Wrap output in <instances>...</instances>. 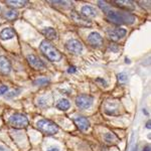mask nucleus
Segmentation results:
<instances>
[{"instance_id": "f257e3e1", "label": "nucleus", "mask_w": 151, "mask_h": 151, "mask_svg": "<svg viewBox=\"0 0 151 151\" xmlns=\"http://www.w3.org/2000/svg\"><path fill=\"white\" fill-rule=\"evenodd\" d=\"M106 16L107 19L114 24H133L136 19L135 16L133 14H130L129 12L117 11L113 10V9L107 12Z\"/></svg>"}, {"instance_id": "f03ea898", "label": "nucleus", "mask_w": 151, "mask_h": 151, "mask_svg": "<svg viewBox=\"0 0 151 151\" xmlns=\"http://www.w3.org/2000/svg\"><path fill=\"white\" fill-rule=\"evenodd\" d=\"M40 48L41 52L47 58V60H50V62H58L62 58V53L58 50H57L52 43L48 40H43L41 41Z\"/></svg>"}, {"instance_id": "7ed1b4c3", "label": "nucleus", "mask_w": 151, "mask_h": 151, "mask_svg": "<svg viewBox=\"0 0 151 151\" xmlns=\"http://www.w3.org/2000/svg\"><path fill=\"white\" fill-rule=\"evenodd\" d=\"M36 128L40 131L43 135L52 136L58 132V127L57 124L48 119H40L36 122Z\"/></svg>"}, {"instance_id": "20e7f679", "label": "nucleus", "mask_w": 151, "mask_h": 151, "mask_svg": "<svg viewBox=\"0 0 151 151\" xmlns=\"http://www.w3.org/2000/svg\"><path fill=\"white\" fill-rule=\"evenodd\" d=\"M8 124L11 126L12 128L15 129H22L27 127L28 125V119L26 116L22 115V114H13L9 117L8 119Z\"/></svg>"}, {"instance_id": "39448f33", "label": "nucleus", "mask_w": 151, "mask_h": 151, "mask_svg": "<svg viewBox=\"0 0 151 151\" xmlns=\"http://www.w3.org/2000/svg\"><path fill=\"white\" fill-rule=\"evenodd\" d=\"M93 104V97L89 96V95H79L76 98V105L78 108L85 110V109H89Z\"/></svg>"}, {"instance_id": "423d86ee", "label": "nucleus", "mask_w": 151, "mask_h": 151, "mask_svg": "<svg viewBox=\"0 0 151 151\" xmlns=\"http://www.w3.org/2000/svg\"><path fill=\"white\" fill-rule=\"evenodd\" d=\"M65 48L74 55H80L83 52V45L77 40H70L65 43Z\"/></svg>"}, {"instance_id": "0eeeda50", "label": "nucleus", "mask_w": 151, "mask_h": 151, "mask_svg": "<svg viewBox=\"0 0 151 151\" xmlns=\"http://www.w3.org/2000/svg\"><path fill=\"white\" fill-rule=\"evenodd\" d=\"M27 62L29 65H30L32 69L36 70H42L45 69V65L42 60H40L38 57H36L35 55H27Z\"/></svg>"}, {"instance_id": "6e6552de", "label": "nucleus", "mask_w": 151, "mask_h": 151, "mask_svg": "<svg viewBox=\"0 0 151 151\" xmlns=\"http://www.w3.org/2000/svg\"><path fill=\"white\" fill-rule=\"evenodd\" d=\"M107 35H108L109 38L113 41H117L121 38H123L124 36L127 35V30L125 28H113L109 29L107 31Z\"/></svg>"}, {"instance_id": "1a4fd4ad", "label": "nucleus", "mask_w": 151, "mask_h": 151, "mask_svg": "<svg viewBox=\"0 0 151 151\" xmlns=\"http://www.w3.org/2000/svg\"><path fill=\"white\" fill-rule=\"evenodd\" d=\"M103 37L99 32H91L88 36V43L93 47H100L103 45Z\"/></svg>"}, {"instance_id": "9d476101", "label": "nucleus", "mask_w": 151, "mask_h": 151, "mask_svg": "<svg viewBox=\"0 0 151 151\" xmlns=\"http://www.w3.org/2000/svg\"><path fill=\"white\" fill-rule=\"evenodd\" d=\"M70 17H72V19L75 21L76 23L79 24V25H81V26L89 27V26L92 25L91 21H90L89 19L84 17L82 14H79L78 12H76V11H72V13H70Z\"/></svg>"}, {"instance_id": "9b49d317", "label": "nucleus", "mask_w": 151, "mask_h": 151, "mask_svg": "<svg viewBox=\"0 0 151 151\" xmlns=\"http://www.w3.org/2000/svg\"><path fill=\"white\" fill-rule=\"evenodd\" d=\"M11 72V65L8 58L0 55V74L8 75Z\"/></svg>"}, {"instance_id": "f8f14e48", "label": "nucleus", "mask_w": 151, "mask_h": 151, "mask_svg": "<svg viewBox=\"0 0 151 151\" xmlns=\"http://www.w3.org/2000/svg\"><path fill=\"white\" fill-rule=\"evenodd\" d=\"M74 122L81 131H86L90 127V121L85 117H77L75 118Z\"/></svg>"}, {"instance_id": "ddd939ff", "label": "nucleus", "mask_w": 151, "mask_h": 151, "mask_svg": "<svg viewBox=\"0 0 151 151\" xmlns=\"http://www.w3.org/2000/svg\"><path fill=\"white\" fill-rule=\"evenodd\" d=\"M97 14H98V12L91 5H85L82 8V15L86 18L95 17V16H97Z\"/></svg>"}, {"instance_id": "4468645a", "label": "nucleus", "mask_w": 151, "mask_h": 151, "mask_svg": "<svg viewBox=\"0 0 151 151\" xmlns=\"http://www.w3.org/2000/svg\"><path fill=\"white\" fill-rule=\"evenodd\" d=\"M41 33L47 38V40H57L58 32L55 28L52 27H45L41 30Z\"/></svg>"}, {"instance_id": "2eb2a0df", "label": "nucleus", "mask_w": 151, "mask_h": 151, "mask_svg": "<svg viewBox=\"0 0 151 151\" xmlns=\"http://www.w3.org/2000/svg\"><path fill=\"white\" fill-rule=\"evenodd\" d=\"M15 35V32L12 28H9V27H6L4 28L3 30L0 32V38L2 40H11L13 36Z\"/></svg>"}, {"instance_id": "dca6fc26", "label": "nucleus", "mask_w": 151, "mask_h": 151, "mask_svg": "<svg viewBox=\"0 0 151 151\" xmlns=\"http://www.w3.org/2000/svg\"><path fill=\"white\" fill-rule=\"evenodd\" d=\"M113 3H115L118 5V7H121L126 10H132L134 9V3L132 1H129V0H122V1H114Z\"/></svg>"}, {"instance_id": "f3484780", "label": "nucleus", "mask_w": 151, "mask_h": 151, "mask_svg": "<svg viewBox=\"0 0 151 151\" xmlns=\"http://www.w3.org/2000/svg\"><path fill=\"white\" fill-rule=\"evenodd\" d=\"M70 107V103L68 99H60V101L57 103V108L60 109L62 111H67L69 110Z\"/></svg>"}, {"instance_id": "a211bd4d", "label": "nucleus", "mask_w": 151, "mask_h": 151, "mask_svg": "<svg viewBox=\"0 0 151 151\" xmlns=\"http://www.w3.org/2000/svg\"><path fill=\"white\" fill-rule=\"evenodd\" d=\"M5 3L7 5H10L11 7H13V8H21V7L25 6L27 4V1H25V0H16V1L9 0V1H5Z\"/></svg>"}, {"instance_id": "6ab92c4d", "label": "nucleus", "mask_w": 151, "mask_h": 151, "mask_svg": "<svg viewBox=\"0 0 151 151\" xmlns=\"http://www.w3.org/2000/svg\"><path fill=\"white\" fill-rule=\"evenodd\" d=\"M17 11H15L14 9H11V10H8L5 12V14H4V16H5L6 19H8V20H14V19L17 18Z\"/></svg>"}, {"instance_id": "aec40b11", "label": "nucleus", "mask_w": 151, "mask_h": 151, "mask_svg": "<svg viewBox=\"0 0 151 151\" xmlns=\"http://www.w3.org/2000/svg\"><path fill=\"white\" fill-rule=\"evenodd\" d=\"M104 140L106 141L107 143H113L117 141V137L112 133H106L104 135Z\"/></svg>"}, {"instance_id": "412c9836", "label": "nucleus", "mask_w": 151, "mask_h": 151, "mask_svg": "<svg viewBox=\"0 0 151 151\" xmlns=\"http://www.w3.org/2000/svg\"><path fill=\"white\" fill-rule=\"evenodd\" d=\"M98 5H99L100 8H101L102 10H103V12H104L105 14H106L107 12L110 11L111 9H112V8H111V6L109 5V4L107 3V2H104V1H99V2H98Z\"/></svg>"}, {"instance_id": "4be33fe9", "label": "nucleus", "mask_w": 151, "mask_h": 151, "mask_svg": "<svg viewBox=\"0 0 151 151\" xmlns=\"http://www.w3.org/2000/svg\"><path fill=\"white\" fill-rule=\"evenodd\" d=\"M47 84H48L47 79H37L36 81L33 82V85H35V86H43V85Z\"/></svg>"}, {"instance_id": "5701e85b", "label": "nucleus", "mask_w": 151, "mask_h": 151, "mask_svg": "<svg viewBox=\"0 0 151 151\" xmlns=\"http://www.w3.org/2000/svg\"><path fill=\"white\" fill-rule=\"evenodd\" d=\"M118 81L121 82V83H124L127 81V75L125 73H121V74L118 75Z\"/></svg>"}, {"instance_id": "b1692460", "label": "nucleus", "mask_w": 151, "mask_h": 151, "mask_svg": "<svg viewBox=\"0 0 151 151\" xmlns=\"http://www.w3.org/2000/svg\"><path fill=\"white\" fill-rule=\"evenodd\" d=\"M8 91V87L7 86H1L0 87V95H4Z\"/></svg>"}, {"instance_id": "393cba45", "label": "nucleus", "mask_w": 151, "mask_h": 151, "mask_svg": "<svg viewBox=\"0 0 151 151\" xmlns=\"http://www.w3.org/2000/svg\"><path fill=\"white\" fill-rule=\"evenodd\" d=\"M110 50L112 52H117L119 50V47H118V45H110Z\"/></svg>"}, {"instance_id": "a878e982", "label": "nucleus", "mask_w": 151, "mask_h": 151, "mask_svg": "<svg viewBox=\"0 0 151 151\" xmlns=\"http://www.w3.org/2000/svg\"><path fill=\"white\" fill-rule=\"evenodd\" d=\"M77 72V69H76V67H70L69 69H68V73H70V74H74V73Z\"/></svg>"}, {"instance_id": "bb28decb", "label": "nucleus", "mask_w": 151, "mask_h": 151, "mask_svg": "<svg viewBox=\"0 0 151 151\" xmlns=\"http://www.w3.org/2000/svg\"><path fill=\"white\" fill-rule=\"evenodd\" d=\"M19 92H20V90H18V91H14V92H12V93L10 94V96L6 97V98L8 99V98H11V97H14V96H15V94L17 95V93H19Z\"/></svg>"}, {"instance_id": "cd10ccee", "label": "nucleus", "mask_w": 151, "mask_h": 151, "mask_svg": "<svg viewBox=\"0 0 151 151\" xmlns=\"http://www.w3.org/2000/svg\"><path fill=\"white\" fill-rule=\"evenodd\" d=\"M47 151H60L58 147H55V146H52V147H50Z\"/></svg>"}, {"instance_id": "c85d7f7f", "label": "nucleus", "mask_w": 151, "mask_h": 151, "mask_svg": "<svg viewBox=\"0 0 151 151\" xmlns=\"http://www.w3.org/2000/svg\"><path fill=\"white\" fill-rule=\"evenodd\" d=\"M143 151H150V146L149 145H146L144 148H143Z\"/></svg>"}, {"instance_id": "c756f323", "label": "nucleus", "mask_w": 151, "mask_h": 151, "mask_svg": "<svg viewBox=\"0 0 151 151\" xmlns=\"http://www.w3.org/2000/svg\"><path fill=\"white\" fill-rule=\"evenodd\" d=\"M146 128H147V129H150V121H148V122L146 123Z\"/></svg>"}, {"instance_id": "7c9ffc66", "label": "nucleus", "mask_w": 151, "mask_h": 151, "mask_svg": "<svg viewBox=\"0 0 151 151\" xmlns=\"http://www.w3.org/2000/svg\"><path fill=\"white\" fill-rule=\"evenodd\" d=\"M126 63H127V64H130V60H128V58H126Z\"/></svg>"}]
</instances>
